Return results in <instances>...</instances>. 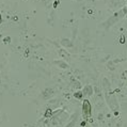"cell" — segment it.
Masks as SVG:
<instances>
[{"label":"cell","instance_id":"6da1fadb","mask_svg":"<svg viewBox=\"0 0 127 127\" xmlns=\"http://www.w3.org/2000/svg\"><path fill=\"white\" fill-rule=\"evenodd\" d=\"M91 113V106L89 104V101L88 100H84V103H83V115H90Z\"/></svg>","mask_w":127,"mask_h":127}]
</instances>
